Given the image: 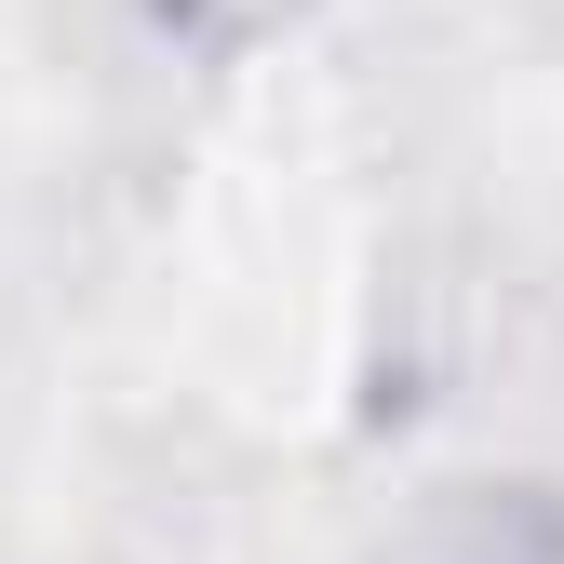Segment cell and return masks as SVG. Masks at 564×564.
Listing matches in <instances>:
<instances>
[{
    "mask_svg": "<svg viewBox=\"0 0 564 564\" xmlns=\"http://www.w3.org/2000/svg\"><path fill=\"white\" fill-rule=\"evenodd\" d=\"M296 14H310V0H121L134 54H162V67H229L269 28H296Z\"/></svg>",
    "mask_w": 564,
    "mask_h": 564,
    "instance_id": "cell-2",
    "label": "cell"
},
{
    "mask_svg": "<svg viewBox=\"0 0 564 564\" xmlns=\"http://www.w3.org/2000/svg\"><path fill=\"white\" fill-rule=\"evenodd\" d=\"M390 564H564V484H457L390 538Z\"/></svg>",
    "mask_w": 564,
    "mask_h": 564,
    "instance_id": "cell-1",
    "label": "cell"
}]
</instances>
